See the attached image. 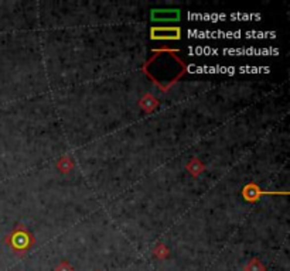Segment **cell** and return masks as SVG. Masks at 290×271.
<instances>
[{
	"instance_id": "cell-1",
	"label": "cell",
	"mask_w": 290,
	"mask_h": 271,
	"mask_svg": "<svg viewBox=\"0 0 290 271\" xmlns=\"http://www.w3.org/2000/svg\"><path fill=\"white\" fill-rule=\"evenodd\" d=\"M4 243H6V246H7L16 256L23 257L26 253L33 249V246H34V243H36V239H34L33 233H31L23 223H19V225H16L14 229L4 237Z\"/></svg>"
},
{
	"instance_id": "cell-2",
	"label": "cell",
	"mask_w": 290,
	"mask_h": 271,
	"mask_svg": "<svg viewBox=\"0 0 290 271\" xmlns=\"http://www.w3.org/2000/svg\"><path fill=\"white\" fill-rule=\"evenodd\" d=\"M151 40H160V41H170V40L181 39L180 27H151L150 30Z\"/></svg>"
},
{
	"instance_id": "cell-3",
	"label": "cell",
	"mask_w": 290,
	"mask_h": 271,
	"mask_svg": "<svg viewBox=\"0 0 290 271\" xmlns=\"http://www.w3.org/2000/svg\"><path fill=\"white\" fill-rule=\"evenodd\" d=\"M278 192H268V191H262L259 186L256 184H253V182H249L248 185H245L243 186V189H242V195H243V198L246 199V201H249V202H256V201H259L260 196H263V195H276Z\"/></svg>"
},
{
	"instance_id": "cell-4",
	"label": "cell",
	"mask_w": 290,
	"mask_h": 271,
	"mask_svg": "<svg viewBox=\"0 0 290 271\" xmlns=\"http://www.w3.org/2000/svg\"><path fill=\"white\" fill-rule=\"evenodd\" d=\"M151 20L153 21H177V20H180V10H153L151 11Z\"/></svg>"
},
{
	"instance_id": "cell-5",
	"label": "cell",
	"mask_w": 290,
	"mask_h": 271,
	"mask_svg": "<svg viewBox=\"0 0 290 271\" xmlns=\"http://www.w3.org/2000/svg\"><path fill=\"white\" fill-rule=\"evenodd\" d=\"M204 170H205V165H204V163L201 161L200 158H191L190 161H189V164H187V171L194 178H197L198 175L202 174Z\"/></svg>"
},
{
	"instance_id": "cell-6",
	"label": "cell",
	"mask_w": 290,
	"mask_h": 271,
	"mask_svg": "<svg viewBox=\"0 0 290 271\" xmlns=\"http://www.w3.org/2000/svg\"><path fill=\"white\" fill-rule=\"evenodd\" d=\"M72 168H74V161L71 160L70 155L61 157L58 163H57V170L60 171L61 174H68V173H71Z\"/></svg>"
},
{
	"instance_id": "cell-7",
	"label": "cell",
	"mask_w": 290,
	"mask_h": 271,
	"mask_svg": "<svg viewBox=\"0 0 290 271\" xmlns=\"http://www.w3.org/2000/svg\"><path fill=\"white\" fill-rule=\"evenodd\" d=\"M159 105V100L156 97H153L151 95H145L140 100V106L142 109H145L146 112H151L154 107H157Z\"/></svg>"
},
{
	"instance_id": "cell-8",
	"label": "cell",
	"mask_w": 290,
	"mask_h": 271,
	"mask_svg": "<svg viewBox=\"0 0 290 271\" xmlns=\"http://www.w3.org/2000/svg\"><path fill=\"white\" fill-rule=\"evenodd\" d=\"M153 254H154L159 260H164V259H167V257H169L170 250H169V247H167L166 244H161V243H159V244L153 249Z\"/></svg>"
},
{
	"instance_id": "cell-9",
	"label": "cell",
	"mask_w": 290,
	"mask_h": 271,
	"mask_svg": "<svg viewBox=\"0 0 290 271\" xmlns=\"http://www.w3.org/2000/svg\"><path fill=\"white\" fill-rule=\"evenodd\" d=\"M245 271H265V266L260 263V260L258 259H252L250 262H248V264L243 267Z\"/></svg>"
},
{
	"instance_id": "cell-10",
	"label": "cell",
	"mask_w": 290,
	"mask_h": 271,
	"mask_svg": "<svg viewBox=\"0 0 290 271\" xmlns=\"http://www.w3.org/2000/svg\"><path fill=\"white\" fill-rule=\"evenodd\" d=\"M54 271H74V267L68 262H61Z\"/></svg>"
}]
</instances>
